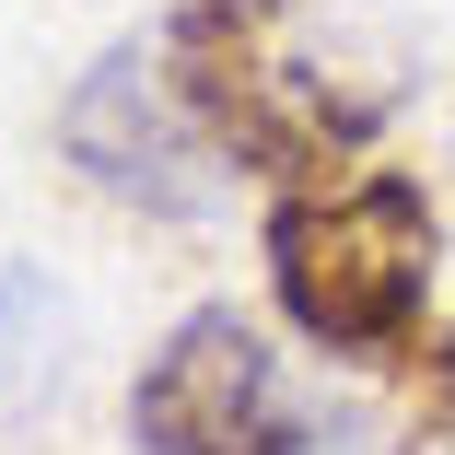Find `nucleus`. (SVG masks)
<instances>
[{"mask_svg": "<svg viewBox=\"0 0 455 455\" xmlns=\"http://www.w3.org/2000/svg\"><path fill=\"white\" fill-rule=\"evenodd\" d=\"M268 257V304L292 315L304 350L327 362H386L432 327V268H443V211L420 175L397 164H362L327 175V188H281L257 222Z\"/></svg>", "mask_w": 455, "mask_h": 455, "instance_id": "1", "label": "nucleus"}, {"mask_svg": "<svg viewBox=\"0 0 455 455\" xmlns=\"http://www.w3.org/2000/svg\"><path fill=\"white\" fill-rule=\"evenodd\" d=\"M175 106L199 117V140L268 188H327V175H362L386 129V82H327L281 47V0H175V24L152 36Z\"/></svg>", "mask_w": 455, "mask_h": 455, "instance_id": "2", "label": "nucleus"}, {"mask_svg": "<svg viewBox=\"0 0 455 455\" xmlns=\"http://www.w3.org/2000/svg\"><path fill=\"white\" fill-rule=\"evenodd\" d=\"M129 455H327L315 409L281 386L257 315L199 304L129 374Z\"/></svg>", "mask_w": 455, "mask_h": 455, "instance_id": "3", "label": "nucleus"}, {"mask_svg": "<svg viewBox=\"0 0 455 455\" xmlns=\"http://www.w3.org/2000/svg\"><path fill=\"white\" fill-rule=\"evenodd\" d=\"M59 152L70 175L94 199L140 211V222H199L211 188H222V152L199 140V117L175 106V82H164V47H106L94 70L59 94Z\"/></svg>", "mask_w": 455, "mask_h": 455, "instance_id": "4", "label": "nucleus"}, {"mask_svg": "<svg viewBox=\"0 0 455 455\" xmlns=\"http://www.w3.org/2000/svg\"><path fill=\"white\" fill-rule=\"evenodd\" d=\"M59 339H70L59 292L36 281V268H0V432H24L59 397V362H70Z\"/></svg>", "mask_w": 455, "mask_h": 455, "instance_id": "5", "label": "nucleus"}, {"mask_svg": "<svg viewBox=\"0 0 455 455\" xmlns=\"http://www.w3.org/2000/svg\"><path fill=\"white\" fill-rule=\"evenodd\" d=\"M386 455H455V327L443 315L386 362Z\"/></svg>", "mask_w": 455, "mask_h": 455, "instance_id": "6", "label": "nucleus"}]
</instances>
